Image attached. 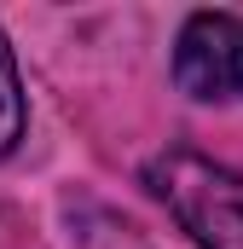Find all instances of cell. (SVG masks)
<instances>
[{
  "label": "cell",
  "instance_id": "6da1fadb",
  "mask_svg": "<svg viewBox=\"0 0 243 249\" xmlns=\"http://www.w3.org/2000/svg\"><path fill=\"white\" fill-rule=\"evenodd\" d=\"M145 191L168 209L197 249H243V174L191 151L168 145L145 162Z\"/></svg>",
  "mask_w": 243,
  "mask_h": 249
},
{
  "label": "cell",
  "instance_id": "7a4b0ae2",
  "mask_svg": "<svg viewBox=\"0 0 243 249\" xmlns=\"http://www.w3.org/2000/svg\"><path fill=\"white\" fill-rule=\"evenodd\" d=\"M174 87L197 105L243 99V18L238 12H191L174 35Z\"/></svg>",
  "mask_w": 243,
  "mask_h": 249
},
{
  "label": "cell",
  "instance_id": "3957f363",
  "mask_svg": "<svg viewBox=\"0 0 243 249\" xmlns=\"http://www.w3.org/2000/svg\"><path fill=\"white\" fill-rule=\"evenodd\" d=\"M23 122H29V105H23V75H17V58L0 35V157L23 139Z\"/></svg>",
  "mask_w": 243,
  "mask_h": 249
}]
</instances>
